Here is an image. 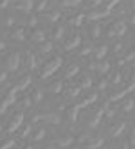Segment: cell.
I'll list each match as a JSON object with an SVG mask.
<instances>
[{"instance_id": "1", "label": "cell", "mask_w": 135, "mask_h": 149, "mask_svg": "<svg viewBox=\"0 0 135 149\" xmlns=\"http://www.w3.org/2000/svg\"><path fill=\"white\" fill-rule=\"evenodd\" d=\"M61 63H63V59H61V56H56L54 59H50L49 63H47V67L43 68V72H41V79H49L52 74L61 67Z\"/></svg>"}, {"instance_id": "2", "label": "cell", "mask_w": 135, "mask_h": 149, "mask_svg": "<svg viewBox=\"0 0 135 149\" xmlns=\"http://www.w3.org/2000/svg\"><path fill=\"white\" fill-rule=\"evenodd\" d=\"M41 120H45V122H52V124H61V117L58 113H36L33 115V122H41Z\"/></svg>"}, {"instance_id": "3", "label": "cell", "mask_w": 135, "mask_h": 149, "mask_svg": "<svg viewBox=\"0 0 135 149\" xmlns=\"http://www.w3.org/2000/svg\"><path fill=\"white\" fill-rule=\"evenodd\" d=\"M20 90L16 88V84H15V86L11 88V92H9L7 95H6V99L2 101V102H0V115H2V113H6V110L9 108V106H11L15 101H16V93H18Z\"/></svg>"}, {"instance_id": "4", "label": "cell", "mask_w": 135, "mask_h": 149, "mask_svg": "<svg viewBox=\"0 0 135 149\" xmlns=\"http://www.w3.org/2000/svg\"><path fill=\"white\" fill-rule=\"evenodd\" d=\"M20 59H22V56H20L18 52H13V54L7 58V70H11V72L18 70V67H20Z\"/></svg>"}, {"instance_id": "5", "label": "cell", "mask_w": 135, "mask_h": 149, "mask_svg": "<svg viewBox=\"0 0 135 149\" xmlns=\"http://www.w3.org/2000/svg\"><path fill=\"white\" fill-rule=\"evenodd\" d=\"M24 111H20V113H16V117H15V119H13V122L11 124H9V127H7V131L9 133H15L16 130H18V127L20 126H22V122H24Z\"/></svg>"}, {"instance_id": "6", "label": "cell", "mask_w": 135, "mask_h": 149, "mask_svg": "<svg viewBox=\"0 0 135 149\" xmlns=\"http://www.w3.org/2000/svg\"><path fill=\"white\" fill-rule=\"evenodd\" d=\"M113 33H115V36H122V34H126V31H128V25L126 22H122V20H119V22L113 24Z\"/></svg>"}, {"instance_id": "7", "label": "cell", "mask_w": 135, "mask_h": 149, "mask_svg": "<svg viewBox=\"0 0 135 149\" xmlns=\"http://www.w3.org/2000/svg\"><path fill=\"white\" fill-rule=\"evenodd\" d=\"M79 45H81V36L76 34L72 40H69L67 43H65V49H67V50H74V49H78Z\"/></svg>"}, {"instance_id": "8", "label": "cell", "mask_w": 135, "mask_h": 149, "mask_svg": "<svg viewBox=\"0 0 135 149\" xmlns=\"http://www.w3.org/2000/svg\"><path fill=\"white\" fill-rule=\"evenodd\" d=\"M16 9H20V11H25V13H31L33 11V0H20Z\"/></svg>"}, {"instance_id": "9", "label": "cell", "mask_w": 135, "mask_h": 149, "mask_svg": "<svg viewBox=\"0 0 135 149\" xmlns=\"http://www.w3.org/2000/svg\"><path fill=\"white\" fill-rule=\"evenodd\" d=\"M103 144H105V138H92V142H88L87 144V149H99V147H103Z\"/></svg>"}, {"instance_id": "10", "label": "cell", "mask_w": 135, "mask_h": 149, "mask_svg": "<svg viewBox=\"0 0 135 149\" xmlns=\"http://www.w3.org/2000/svg\"><path fill=\"white\" fill-rule=\"evenodd\" d=\"M31 40H33L34 43H45V33L43 31H34L33 36H31Z\"/></svg>"}, {"instance_id": "11", "label": "cell", "mask_w": 135, "mask_h": 149, "mask_svg": "<svg viewBox=\"0 0 135 149\" xmlns=\"http://www.w3.org/2000/svg\"><path fill=\"white\" fill-rule=\"evenodd\" d=\"M27 67H29V70L38 68V61H36V56L33 52H27Z\"/></svg>"}, {"instance_id": "12", "label": "cell", "mask_w": 135, "mask_h": 149, "mask_svg": "<svg viewBox=\"0 0 135 149\" xmlns=\"http://www.w3.org/2000/svg\"><path fill=\"white\" fill-rule=\"evenodd\" d=\"M33 83V79H31V76H25V77H22V81H20L18 84H16V88L20 90V92H24L25 88H29V84Z\"/></svg>"}, {"instance_id": "13", "label": "cell", "mask_w": 135, "mask_h": 149, "mask_svg": "<svg viewBox=\"0 0 135 149\" xmlns=\"http://www.w3.org/2000/svg\"><path fill=\"white\" fill-rule=\"evenodd\" d=\"M124 130H126V122H119L117 126H113V127H112V131H110V133H112V136H119Z\"/></svg>"}, {"instance_id": "14", "label": "cell", "mask_w": 135, "mask_h": 149, "mask_svg": "<svg viewBox=\"0 0 135 149\" xmlns=\"http://www.w3.org/2000/svg\"><path fill=\"white\" fill-rule=\"evenodd\" d=\"M103 115H105V110H99V111H97V113H96L94 117H92V120H90V124H88V126H90V127H96V126H97V124L101 122Z\"/></svg>"}, {"instance_id": "15", "label": "cell", "mask_w": 135, "mask_h": 149, "mask_svg": "<svg viewBox=\"0 0 135 149\" xmlns=\"http://www.w3.org/2000/svg\"><path fill=\"white\" fill-rule=\"evenodd\" d=\"M74 144V138L72 136H65V138H59V140H56V146H59V147H69V146H72Z\"/></svg>"}, {"instance_id": "16", "label": "cell", "mask_w": 135, "mask_h": 149, "mask_svg": "<svg viewBox=\"0 0 135 149\" xmlns=\"http://www.w3.org/2000/svg\"><path fill=\"white\" fill-rule=\"evenodd\" d=\"M59 18H61V13H59V11H54V13H49V15H45V20H47V22H50V24H56V22H59Z\"/></svg>"}, {"instance_id": "17", "label": "cell", "mask_w": 135, "mask_h": 149, "mask_svg": "<svg viewBox=\"0 0 135 149\" xmlns=\"http://www.w3.org/2000/svg\"><path fill=\"white\" fill-rule=\"evenodd\" d=\"M108 15H110V11H108V9H105V11H97V13L88 15V18L90 20H101V18H106Z\"/></svg>"}, {"instance_id": "18", "label": "cell", "mask_w": 135, "mask_h": 149, "mask_svg": "<svg viewBox=\"0 0 135 149\" xmlns=\"http://www.w3.org/2000/svg\"><path fill=\"white\" fill-rule=\"evenodd\" d=\"M50 50H52V41H45L40 45V54H49Z\"/></svg>"}, {"instance_id": "19", "label": "cell", "mask_w": 135, "mask_h": 149, "mask_svg": "<svg viewBox=\"0 0 135 149\" xmlns=\"http://www.w3.org/2000/svg\"><path fill=\"white\" fill-rule=\"evenodd\" d=\"M13 38H15V40H18V41H24V40H25V29H24V27L16 29V33L13 34Z\"/></svg>"}, {"instance_id": "20", "label": "cell", "mask_w": 135, "mask_h": 149, "mask_svg": "<svg viewBox=\"0 0 135 149\" xmlns=\"http://www.w3.org/2000/svg\"><path fill=\"white\" fill-rule=\"evenodd\" d=\"M41 99H43V92L41 90H34V93H33V97H31V101H33V104H38Z\"/></svg>"}, {"instance_id": "21", "label": "cell", "mask_w": 135, "mask_h": 149, "mask_svg": "<svg viewBox=\"0 0 135 149\" xmlns=\"http://www.w3.org/2000/svg\"><path fill=\"white\" fill-rule=\"evenodd\" d=\"M49 90L52 92V93H59L61 90H63V81H56V83H54V84H52V86H50Z\"/></svg>"}, {"instance_id": "22", "label": "cell", "mask_w": 135, "mask_h": 149, "mask_svg": "<svg viewBox=\"0 0 135 149\" xmlns=\"http://www.w3.org/2000/svg\"><path fill=\"white\" fill-rule=\"evenodd\" d=\"M106 52H108V47H106V45H103V47H99V49L96 50V58H97V59H103V58L106 56Z\"/></svg>"}, {"instance_id": "23", "label": "cell", "mask_w": 135, "mask_h": 149, "mask_svg": "<svg viewBox=\"0 0 135 149\" xmlns=\"http://www.w3.org/2000/svg\"><path fill=\"white\" fill-rule=\"evenodd\" d=\"M45 133H47V131L43 130V127H40V130L34 133V136H33V138H34L36 142H40V140H43V138H45Z\"/></svg>"}, {"instance_id": "24", "label": "cell", "mask_w": 135, "mask_h": 149, "mask_svg": "<svg viewBox=\"0 0 135 149\" xmlns=\"http://www.w3.org/2000/svg\"><path fill=\"white\" fill-rule=\"evenodd\" d=\"M78 72H79V67H78V65H74V67H70V68L67 70V74H65V77H69V79H70V77H74L76 74H78Z\"/></svg>"}, {"instance_id": "25", "label": "cell", "mask_w": 135, "mask_h": 149, "mask_svg": "<svg viewBox=\"0 0 135 149\" xmlns=\"http://www.w3.org/2000/svg\"><path fill=\"white\" fill-rule=\"evenodd\" d=\"M13 147H15V140H13V138H7L6 142L0 144V149H13Z\"/></svg>"}, {"instance_id": "26", "label": "cell", "mask_w": 135, "mask_h": 149, "mask_svg": "<svg viewBox=\"0 0 135 149\" xmlns=\"http://www.w3.org/2000/svg\"><path fill=\"white\" fill-rule=\"evenodd\" d=\"M90 33H92L90 36L94 38V40H96V38H99V36H101V27H99V25H92V29H90Z\"/></svg>"}, {"instance_id": "27", "label": "cell", "mask_w": 135, "mask_h": 149, "mask_svg": "<svg viewBox=\"0 0 135 149\" xmlns=\"http://www.w3.org/2000/svg\"><path fill=\"white\" fill-rule=\"evenodd\" d=\"M85 18H87L85 15H78V16H76L74 20H72L70 24H72V25H83V22H85Z\"/></svg>"}, {"instance_id": "28", "label": "cell", "mask_w": 135, "mask_h": 149, "mask_svg": "<svg viewBox=\"0 0 135 149\" xmlns=\"http://www.w3.org/2000/svg\"><path fill=\"white\" fill-rule=\"evenodd\" d=\"M83 2V0H63V2H61V6H70V7H74V6H79Z\"/></svg>"}, {"instance_id": "29", "label": "cell", "mask_w": 135, "mask_h": 149, "mask_svg": "<svg viewBox=\"0 0 135 149\" xmlns=\"http://www.w3.org/2000/svg\"><path fill=\"white\" fill-rule=\"evenodd\" d=\"M63 33H65V27H63V25H59V27L56 29V34H54V40H61V38H63Z\"/></svg>"}, {"instance_id": "30", "label": "cell", "mask_w": 135, "mask_h": 149, "mask_svg": "<svg viewBox=\"0 0 135 149\" xmlns=\"http://www.w3.org/2000/svg\"><path fill=\"white\" fill-rule=\"evenodd\" d=\"M133 106H135V101H133V99H130L128 102H124L122 110H124V111H132V110H133Z\"/></svg>"}, {"instance_id": "31", "label": "cell", "mask_w": 135, "mask_h": 149, "mask_svg": "<svg viewBox=\"0 0 135 149\" xmlns=\"http://www.w3.org/2000/svg\"><path fill=\"white\" fill-rule=\"evenodd\" d=\"M31 131H33V126H31V124H27V126L24 127V130H22V138H27V136L31 135Z\"/></svg>"}, {"instance_id": "32", "label": "cell", "mask_w": 135, "mask_h": 149, "mask_svg": "<svg viewBox=\"0 0 135 149\" xmlns=\"http://www.w3.org/2000/svg\"><path fill=\"white\" fill-rule=\"evenodd\" d=\"M47 2H49V0H40L38 6H36V9H38V11H43V9L47 7Z\"/></svg>"}, {"instance_id": "33", "label": "cell", "mask_w": 135, "mask_h": 149, "mask_svg": "<svg viewBox=\"0 0 135 149\" xmlns=\"http://www.w3.org/2000/svg\"><path fill=\"white\" fill-rule=\"evenodd\" d=\"M79 92H81V88L78 86V88H72L70 90V93H69V97H76V95H79Z\"/></svg>"}, {"instance_id": "34", "label": "cell", "mask_w": 135, "mask_h": 149, "mask_svg": "<svg viewBox=\"0 0 135 149\" xmlns=\"http://www.w3.org/2000/svg\"><path fill=\"white\" fill-rule=\"evenodd\" d=\"M13 24H15V18H13V16H11V15H9V16H7V18H6V25H7V27H11V25H13Z\"/></svg>"}, {"instance_id": "35", "label": "cell", "mask_w": 135, "mask_h": 149, "mask_svg": "<svg viewBox=\"0 0 135 149\" xmlns=\"http://www.w3.org/2000/svg\"><path fill=\"white\" fill-rule=\"evenodd\" d=\"M126 90H128V93H130V92H132V90H135V76H133V77H132V83H130V84H128V88H126Z\"/></svg>"}, {"instance_id": "36", "label": "cell", "mask_w": 135, "mask_h": 149, "mask_svg": "<svg viewBox=\"0 0 135 149\" xmlns=\"http://www.w3.org/2000/svg\"><path fill=\"white\" fill-rule=\"evenodd\" d=\"M36 24H38V20H36V16H31V18H29V25H31V27H34Z\"/></svg>"}, {"instance_id": "37", "label": "cell", "mask_w": 135, "mask_h": 149, "mask_svg": "<svg viewBox=\"0 0 135 149\" xmlns=\"http://www.w3.org/2000/svg\"><path fill=\"white\" fill-rule=\"evenodd\" d=\"M90 52H92V47H87V49L81 50V56H87V54H90Z\"/></svg>"}, {"instance_id": "38", "label": "cell", "mask_w": 135, "mask_h": 149, "mask_svg": "<svg viewBox=\"0 0 135 149\" xmlns=\"http://www.w3.org/2000/svg\"><path fill=\"white\" fill-rule=\"evenodd\" d=\"M7 79V72H0V83H4Z\"/></svg>"}, {"instance_id": "39", "label": "cell", "mask_w": 135, "mask_h": 149, "mask_svg": "<svg viewBox=\"0 0 135 149\" xmlns=\"http://www.w3.org/2000/svg\"><path fill=\"white\" fill-rule=\"evenodd\" d=\"M121 74H115V77H113V84H117V83H121Z\"/></svg>"}, {"instance_id": "40", "label": "cell", "mask_w": 135, "mask_h": 149, "mask_svg": "<svg viewBox=\"0 0 135 149\" xmlns=\"http://www.w3.org/2000/svg\"><path fill=\"white\" fill-rule=\"evenodd\" d=\"M132 144L135 146V127H133V130H132Z\"/></svg>"}, {"instance_id": "41", "label": "cell", "mask_w": 135, "mask_h": 149, "mask_svg": "<svg viewBox=\"0 0 135 149\" xmlns=\"http://www.w3.org/2000/svg\"><path fill=\"white\" fill-rule=\"evenodd\" d=\"M4 49H6V43H4V41H2V40H0V52H2Z\"/></svg>"}, {"instance_id": "42", "label": "cell", "mask_w": 135, "mask_h": 149, "mask_svg": "<svg viewBox=\"0 0 135 149\" xmlns=\"http://www.w3.org/2000/svg\"><path fill=\"white\" fill-rule=\"evenodd\" d=\"M101 2H103V0H92V4H94V6H99Z\"/></svg>"}, {"instance_id": "43", "label": "cell", "mask_w": 135, "mask_h": 149, "mask_svg": "<svg viewBox=\"0 0 135 149\" xmlns=\"http://www.w3.org/2000/svg\"><path fill=\"white\" fill-rule=\"evenodd\" d=\"M122 149H130V146H128V144H124V146H122Z\"/></svg>"}, {"instance_id": "44", "label": "cell", "mask_w": 135, "mask_h": 149, "mask_svg": "<svg viewBox=\"0 0 135 149\" xmlns=\"http://www.w3.org/2000/svg\"><path fill=\"white\" fill-rule=\"evenodd\" d=\"M25 149H33V147H31V146H29V147H25Z\"/></svg>"}, {"instance_id": "45", "label": "cell", "mask_w": 135, "mask_h": 149, "mask_svg": "<svg viewBox=\"0 0 135 149\" xmlns=\"http://www.w3.org/2000/svg\"><path fill=\"white\" fill-rule=\"evenodd\" d=\"M0 131H2V124H0Z\"/></svg>"}, {"instance_id": "46", "label": "cell", "mask_w": 135, "mask_h": 149, "mask_svg": "<svg viewBox=\"0 0 135 149\" xmlns=\"http://www.w3.org/2000/svg\"><path fill=\"white\" fill-rule=\"evenodd\" d=\"M45 149H52V147H45Z\"/></svg>"}]
</instances>
